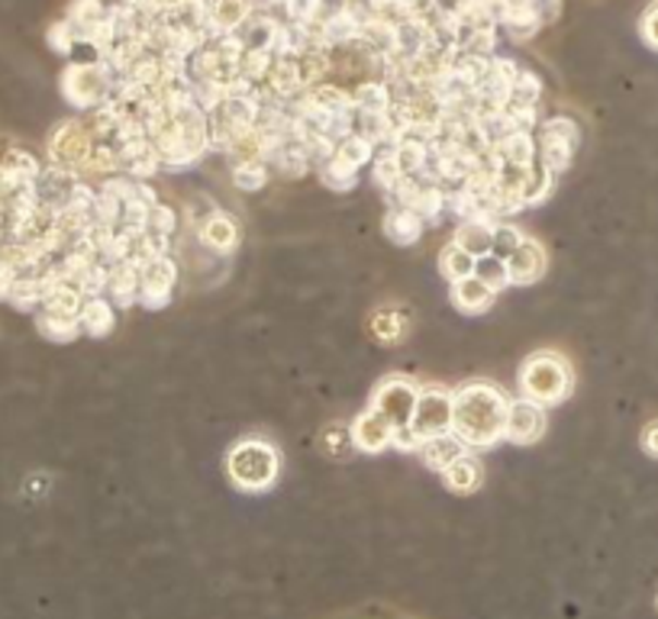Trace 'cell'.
<instances>
[{"label": "cell", "mask_w": 658, "mask_h": 619, "mask_svg": "<svg viewBox=\"0 0 658 619\" xmlns=\"http://www.w3.org/2000/svg\"><path fill=\"white\" fill-rule=\"evenodd\" d=\"M510 400L491 381H469L452 391V433L477 451L504 443Z\"/></svg>", "instance_id": "1"}, {"label": "cell", "mask_w": 658, "mask_h": 619, "mask_svg": "<svg viewBox=\"0 0 658 619\" xmlns=\"http://www.w3.org/2000/svg\"><path fill=\"white\" fill-rule=\"evenodd\" d=\"M149 139H152V146H156V152L162 159V169L185 172L194 162H200L203 152H210L207 110L197 100L182 103V107H172L169 116H165V123Z\"/></svg>", "instance_id": "2"}, {"label": "cell", "mask_w": 658, "mask_h": 619, "mask_svg": "<svg viewBox=\"0 0 658 619\" xmlns=\"http://www.w3.org/2000/svg\"><path fill=\"white\" fill-rule=\"evenodd\" d=\"M520 394L539 407H559L574 391V368L559 352H536L520 364Z\"/></svg>", "instance_id": "3"}, {"label": "cell", "mask_w": 658, "mask_h": 619, "mask_svg": "<svg viewBox=\"0 0 658 619\" xmlns=\"http://www.w3.org/2000/svg\"><path fill=\"white\" fill-rule=\"evenodd\" d=\"M229 481L246 494H265L282 474V451L265 440H239L226 455Z\"/></svg>", "instance_id": "4"}, {"label": "cell", "mask_w": 658, "mask_h": 619, "mask_svg": "<svg viewBox=\"0 0 658 619\" xmlns=\"http://www.w3.org/2000/svg\"><path fill=\"white\" fill-rule=\"evenodd\" d=\"M259 113H262V90H256V94H226L207 113L210 149L229 152L239 139H246L259 126Z\"/></svg>", "instance_id": "5"}, {"label": "cell", "mask_w": 658, "mask_h": 619, "mask_svg": "<svg viewBox=\"0 0 658 619\" xmlns=\"http://www.w3.org/2000/svg\"><path fill=\"white\" fill-rule=\"evenodd\" d=\"M113 85H116V78L100 59L97 62H72V65H65V72L59 78L65 103L72 110H85V113L107 103L113 94Z\"/></svg>", "instance_id": "6"}, {"label": "cell", "mask_w": 658, "mask_h": 619, "mask_svg": "<svg viewBox=\"0 0 658 619\" xmlns=\"http://www.w3.org/2000/svg\"><path fill=\"white\" fill-rule=\"evenodd\" d=\"M581 149V126L571 120V116H549L539 123V133H536V156L539 162L553 172V175H562L571 169L574 156Z\"/></svg>", "instance_id": "7"}, {"label": "cell", "mask_w": 658, "mask_h": 619, "mask_svg": "<svg viewBox=\"0 0 658 619\" xmlns=\"http://www.w3.org/2000/svg\"><path fill=\"white\" fill-rule=\"evenodd\" d=\"M91 152H95V136L85 126V120H62L49 133L46 156H49V165H55V169L85 175V169L91 162Z\"/></svg>", "instance_id": "8"}, {"label": "cell", "mask_w": 658, "mask_h": 619, "mask_svg": "<svg viewBox=\"0 0 658 619\" xmlns=\"http://www.w3.org/2000/svg\"><path fill=\"white\" fill-rule=\"evenodd\" d=\"M417 397H420V387L407 377H384L372 394V410H377L394 430L400 426H410L413 420V410H417Z\"/></svg>", "instance_id": "9"}, {"label": "cell", "mask_w": 658, "mask_h": 619, "mask_svg": "<svg viewBox=\"0 0 658 619\" xmlns=\"http://www.w3.org/2000/svg\"><path fill=\"white\" fill-rule=\"evenodd\" d=\"M410 430L426 443L439 433H449L452 430V391L433 384V387H423L420 397H417V410H413V420H410Z\"/></svg>", "instance_id": "10"}, {"label": "cell", "mask_w": 658, "mask_h": 619, "mask_svg": "<svg viewBox=\"0 0 658 619\" xmlns=\"http://www.w3.org/2000/svg\"><path fill=\"white\" fill-rule=\"evenodd\" d=\"M546 426H549V413L546 407L520 397V400H510L507 407V433L504 440L513 445H533L546 436Z\"/></svg>", "instance_id": "11"}, {"label": "cell", "mask_w": 658, "mask_h": 619, "mask_svg": "<svg viewBox=\"0 0 658 619\" xmlns=\"http://www.w3.org/2000/svg\"><path fill=\"white\" fill-rule=\"evenodd\" d=\"M178 284V265L172 256L156 259L149 268H142V284H139V304L146 310H165L175 297Z\"/></svg>", "instance_id": "12"}, {"label": "cell", "mask_w": 658, "mask_h": 619, "mask_svg": "<svg viewBox=\"0 0 658 619\" xmlns=\"http://www.w3.org/2000/svg\"><path fill=\"white\" fill-rule=\"evenodd\" d=\"M507 268H510V281L520 284V287H530V284L543 281V274H546V268H549L546 246H543L539 239L523 236V243L510 252Z\"/></svg>", "instance_id": "13"}, {"label": "cell", "mask_w": 658, "mask_h": 619, "mask_svg": "<svg viewBox=\"0 0 658 619\" xmlns=\"http://www.w3.org/2000/svg\"><path fill=\"white\" fill-rule=\"evenodd\" d=\"M349 436H352V445L359 448V451H369V455H375V451H384V448H390V440H394V426L377 413V410H362L356 420H352V426H349Z\"/></svg>", "instance_id": "14"}, {"label": "cell", "mask_w": 658, "mask_h": 619, "mask_svg": "<svg viewBox=\"0 0 658 619\" xmlns=\"http://www.w3.org/2000/svg\"><path fill=\"white\" fill-rule=\"evenodd\" d=\"M197 236H200V243H203L210 252H216V256L236 252V246H239V239H243L239 223H236L229 213H223V210H213V213L200 223Z\"/></svg>", "instance_id": "15"}, {"label": "cell", "mask_w": 658, "mask_h": 619, "mask_svg": "<svg viewBox=\"0 0 658 619\" xmlns=\"http://www.w3.org/2000/svg\"><path fill=\"white\" fill-rule=\"evenodd\" d=\"M0 172H3V177H7L13 187H23V184H36V181H39V175H42V162H39L29 149L7 143V146H0Z\"/></svg>", "instance_id": "16"}, {"label": "cell", "mask_w": 658, "mask_h": 619, "mask_svg": "<svg viewBox=\"0 0 658 619\" xmlns=\"http://www.w3.org/2000/svg\"><path fill=\"white\" fill-rule=\"evenodd\" d=\"M252 0H207V29L210 36L236 33L252 16Z\"/></svg>", "instance_id": "17"}, {"label": "cell", "mask_w": 658, "mask_h": 619, "mask_svg": "<svg viewBox=\"0 0 658 619\" xmlns=\"http://www.w3.org/2000/svg\"><path fill=\"white\" fill-rule=\"evenodd\" d=\"M494 297H497V294H494L481 277H474V274L449 284V300H452V307H456L459 313H465V317H477V313L491 310Z\"/></svg>", "instance_id": "18"}, {"label": "cell", "mask_w": 658, "mask_h": 619, "mask_svg": "<svg viewBox=\"0 0 658 619\" xmlns=\"http://www.w3.org/2000/svg\"><path fill=\"white\" fill-rule=\"evenodd\" d=\"M159 169H162V159H159V152H156V146H152L149 136L120 146V172H123V175L136 177V181H146V177L156 175Z\"/></svg>", "instance_id": "19"}, {"label": "cell", "mask_w": 658, "mask_h": 619, "mask_svg": "<svg viewBox=\"0 0 658 619\" xmlns=\"http://www.w3.org/2000/svg\"><path fill=\"white\" fill-rule=\"evenodd\" d=\"M139 284H142V271L133 262H116L110 265V287H107V300L116 310H129L133 304H139Z\"/></svg>", "instance_id": "20"}, {"label": "cell", "mask_w": 658, "mask_h": 619, "mask_svg": "<svg viewBox=\"0 0 658 619\" xmlns=\"http://www.w3.org/2000/svg\"><path fill=\"white\" fill-rule=\"evenodd\" d=\"M426 233V223L413 213V210H404V207H390L387 216H384V236L400 246V249H410L423 239Z\"/></svg>", "instance_id": "21"}, {"label": "cell", "mask_w": 658, "mask_h": 619, "mask_svg": "<svg viewBox=\"0 0 658 619\" xmlns=\"http://www.w3.org/2000/svg\"><path fill=\"white\" fill-rule=\"evenodd\" d=\"M82 181V175L75 172H65V169H55V165H46L42 175L36 181V190H39V203L52 207V210H62L65 200L72 197L75 184Z\"/></svg>", "instance_id": "22"}, {"label": "cell", "mask_w": 658, "mask_h": 619, "mask_svg": "<svg viewBox=\"0 0 658 619\" xmlns=\"http://www.w3.org/2000/svg\"><path fill=\"white\" fill-rule=\"evenodd\" d=\"M465 451H471L469 445L462 443L452 430L449 433H439V436H433V440H426V443L420 445V458H423V465L430 468V471H446L456 458H462Z\"/></svg>", "instance_id": "23"}, {"label": "cell", "mask_w": 658, "mask_h": 619, "mask_svg": "<svg viewBox=\"0 0 658 619\" xmlns=\"http://www.w3.org/2000/svg\"><path fill=\"white\" fill-rule=\"evenodd\" d=\"M103 16H107V3H103V0H72L62 20L69 23L75 42H78V46H88L91 33H95L97 23H100Z\"/></svg>", "instance_id": "24"}, {"label": "cell", "mask_w": 658, "mask_h": 619, "mask_svg": "<svg viewBox=\"0 0 658 619\" xmlns=\"http://www.w3.org/2000/svg\"><path fill=\"white\" fill-rule=\"evenodd\" d=\"M78 323L82 333L91 339H107L116 326V307L107 297H85L82 310H78Z\"/></svg>", "instance_id": "25"}, {"label": "cell", "mask_w": 658, "mask_h": 619, "mask_svg": "<svg viewBox=\"0 0 658 619\" xmlns=\"http://www.w3.org/2000/svg\"><path fill=\"white\" fill-rule=\"evenodd\" d=\"M443 484L452 491V494H474L481 484H484V468L477 461V455L465 451L462 458H456L446 471H443Z\"/></svg>", "instance_id": "26"}, {"label": "cell", "mask_w": 658, "mask_h": 619, "mask_svg": "<svg viewBox=\"0 0 658 619\" xmlns=\"http://www.w3.org/2000/svg\"><path fill=\"white\" fill-rule=\"evenodd\" d=\"M407 210H413L426 226H436L446 216V187H439L436 181H423L420 177L417 194H413V200H410Z\"/></svg>", "instance_id": "27"}, {"label": "cell", "mask_w": 658, "mask_h": 619, "mask_svg": "<svg viewBox=\"0 0 658 619\" xmlns=\"http://www.w3.org/2000/svg\"><path fill=\"white\" fill-rule=\"evenodd\" d=\"M46 274V271H42ZM85 304V294L78 290V284H69V281H55L46 274V300H42V310L49 313H62V317H78Z\"/></svg>", "instance_id": "28"}, {"label": "cell", "mask_w": 658, "mask_h": 619, "mask_svg": "<svg viewBox=\"0 0 658 619\" xmlns=\"http://www.w3.org/2000/svg\"><path fill=\"white\" fill-rule=\"evenodd\" d=\"M33 323H36V333H39L46 343H55V346H69V343H75L78 336H85L78 317H62V313L39 310Z\"/></svg>", "instance_id": "29"}, {"label": "cell", "mask_w": 658, "mask_h": 619, "mask_svg": "<svg viewBox=\"0 0 658 619\" xmlns=\"http://www.w3.org/2000/svg\"><path fill=\"white\" fill-rule=\"evenodd\" d=\"M491 239H494V220L491 216H471V220H462L456 226V246H462L474 259L491 252Z\"/></svg>", "instance_id": "30"}, {"label": "cell", "mask_w": 658, "mask_h": 619, "mask_svg": "<svg viewBox=\"0 0 658 619\" xmlns=\"http://www.w3.org/2000/svg\"><path fill=\"white\" fill-rule=\"evenodd\" d=\"M497 152L504 156V162L510 165V169H520V172H526L539 156H536V136L533 133H526V129H513L510 136H504L500 143H497Z\"/></svg>", "instance_id": "31"}, {"label": "cell", "mask_w": 658, "mask_h": 619, "mask_svg": "<svg viewBox=\"0 0 658 619\" xmlns=\"http://www.w3.org/2000/svg\"><path fill=\"white\" fill-rule=\"evenodd\" d=\"M42 300H46V274H20L13 281V290H10L7 304L23 310V313H39Z\"/></svg>", "instance_id": "32"}, {"label": "cell", "mask_w": 658, "mask_h": 619, "mask_svg": "<svg viewBox=\"0 0 658 619\" xmlns=\"http://www.w3.org/2000/svg\"><path fill=\"white\" fill-rule=\"evenodd\" d=\"M159 203L156 187H149V181H136L126 203H123V220L120 226H142L146 230V216L152 213V207Z\"/></svg>", "instance_id": "33"}, {"label": "cell", "mask_w": 658, "mask_h": 619, "mask_svg": "<svg viewBox=\"0 0 658 619\" xmlns=\"http://www.w3.org/2000/svg\"><path fill=\"white\" fill-rule=\"evenodd\" d=\"M390 103H394V94L387 88V82H381V78H365L359 88L352 90L356 113H387Z\"/></svg>", "instance_id": "34"}, {"label": "cell", "mask_w": 658, "mask_h": 619, "mask_svg": "<svg viewBox=\"0 0 658 619\" xmlns=\"http://www.w3.org/2000/svg\"><path fill=\"white\" fill-rule=\"evenodd\" d=\"M372 336H375L381 346H397L407 333V313L397 310V307H384V310H375L372 323H369Z\"/></svg>", "instance_id": "35"}, {"label": "cell", "mask_w": 658, "mask_h": 619, "mask_svg": "<svg viewBox=\"0 0 658 619\" xmlns=\"http://www.w3.org/2000/svg\"><path fill=\"white\" fill-rule=\"evenodd\" d=\"M394 156H397V165L407 177H420L430 165V143L423 139H413V136H404L397 146H394Z\"/></svg>", "instance_id": "36"}, {"label": "cell", "mask_w": 658, "mask_h": 619, "mask_svg": "<svg viewBox=\"0 0 658 619\" xmlns=\"http://www.w3.org/2000/svg\"><path fill=\"white\" fill-rule=\"evenodd\" d=\"M553 184H556V175L536 159L523 175V200H526V207H539L553 194Z\"/></svg>", "instance_id": "37"}, {"label": "cell", "mask_w": 658, "mask_h": 619, "mask_svg": "<svg viewBox=\"0 0 658 619\" xmlns=\"http://www.w3.org/2000/svg\"><path fill=\"white\" fill-rule=\"evenodd\" d=\"M474 277H481L494 294H500V290H507V287L513 284V281H510L507 259H500V256H494V252L477 256V262H474Z\"/></svg>", "instance_id": "38"}, {"label": "cell", "mask_w": 658, "mask_h": 619, "mask_svg": "<svg viewBox=\"0 0 658 619\" xmlns=\"http://www.w3.org/2000/svg\"><path fill=\"white\" fill-rule=\"evenodd\" d=\"M377 146L372 139H365V136H359V133H352V136H346L339 146H336V159H343L346 165H352V169H365V165H372V159H375Z\"/></svg>", "instance_id": "39"}, {"label": "cell", "mask_w": 658, "mask_h": 619, "mask_svg": "<svg viewBox=\"0 0 658 619\" xmlns=\"http://www.w3.org/2000/svg\"><path fill=\"white\" fill-rule=\"evenodd\" d=\"M474 256L465 252L462 246H456V243H449L443 252H439V271H443V277L452 284V281H462V277H469L474 274Z\"/></svg>", "instance_id": "40"}, {"label": "cell", "mask_w": 658, "mask_h": 619, "mask_svg": "<svg viewBox=\"0 0 658 619\" xmlns=\"http://www.w3.org/2000/svg\"><path fill=\"white\" fill-rule=\"evenodd\" d=\"M539 100H543V82H539V75L520 69V75H517V82H513V88H510L507 107H539Z\"/></svg>", "instance_id": "41"}, {"label": "cell", "mask_w": 658, "mask_h": 619, "mask_svg": "<svg viewBox=\"0 0 658 619\" xmlns=\"http://www.w3.org/2000/svg\"><path fill=\"white\" fill-rule=\"evenodd\" d=\"M372 177H375V184L387 194L404 172H400V165H397V156H394V146H381L375 152V159H372Z\"/></svg>", "instance_id": "42"}, {"label": "cell", "mask_w": 658, "mask_h": 619, "mask_svg": "<svg viewBox=\"0 0 658 619\" xmlns=\"http://www.w3.org/2000/svg\"><path fill=\"white\" fill-rule=\"evenodd\" d=\"M316 175H320V181H323L330 190H339V194H343V190H352V187L359 184V169L346 165V162L336 159V156H333V159L316 172Z\"/></svg>", "instance_id": "43"}, {"label": "cell", "mask_w": 658, "mask_h": 619, "mask_svg": "<svg viewBox=\"0 0 658 619\" xmlns=\"http://www.w3.org/2000/svg\"><path fill=\"white\" fill-rule=\"evenodd\" d=\"M272 177V169L265 162H236L233 165V184L246 194H256L269 184Z\"/></svg>", "instance_id": "44"}, {"label": "cell", "mask_w": 658, "mask_h": 619, "mask_svg": "<svg viewBox=\"0 0 658 619\" xmlns=\"http://www.w3.org/2000/svg\"><path fill=\"white\" fill-rule=\"evenodd\" d=\"M175 230H178V213H175L172 207H165V203H156V207H152V213L146 216V233H149V236H156V239L172 243Z\"/></svg>", "instance_id": "45"}, {"label": "cell", "mask_w": 658, "mask_h": 619, "mask_svg": "<svg viewBox=\"0 0 658 619\" xmlns=\"http://www.w3.org/2000/svg\"><path fill=\"white\" fill-rule=\"evenodd\" d=\"M520 243H523V233H520L513 223H507V220L494 223V239H491V252H494V256L510 259V252H513Z\"/></svg>", "instance_id": "46"}, {"label": "cell", "mask_w": 658, "mask_h": 619, "mask_svg": "<svg viewBox=\"0 0 658 619\" xmlns=\"http://www.w3.org/2000/svg\"><path fill=\"white\" fill-rule=\"evenodd\" d=\"M107 287H110V265H103V262H95V265L78 277V290H82L85 297H103Z\"/></svg>", "instance_id": "47"}, {"label": "cell", "mask_w": 658, "mask_h": 619, "mask_svg": "<svg viewBox=\"0 0 658 619\" xmlns=\"http://www.w3.org/2000/svg\"><path fill=\"white\" fill-rule=\"evenodd\" d=\"M46 42H49V49L59 52V55H72V52L78 49V42H75V36H72V29H69L65 20H55V23L49 26Z\"/></svg>", "instance_id": "48"}, {"label": "cell", "mask_w": 658, "mask_h": 619, "mask_svg": "<svg viewBox=\"0 0 658 619\" xmlns=\"http://www.w3.org/2000/svg\"><path fill=\"white\" fill-rule=\"evenodd\" d=\"M640 36H643V42L658 52V0H653L646 10H643V16H640Z\"/></svg>", "instance_id": "49"}, {"label": "cell", "mask_w": 658, "mask_h": 619, "mask_svg": "<svg viewBox=\"0 0 658 619\" xmlns=\"http://www.w3.org/2000/svg\"><path fill=\"white\" fill-rule=\"evenodd\" d=\"M420 445L423 440L410 430V426H400V430H394V440H390V448H397V451H420Z\"/></svg>", "instance_id": "50"}, {"label": "cell", "mask_w": 658, "mask_h": 619, "mask_svg": "<svg viewBox=\"0 0 658 619\" xmlns=\"http://www.w3.org/2000/svg\"><path fill=\"white\" fill-rule=\"evenodd\" d=\"M178 3H182V0H139V10H142L146 16L159 20V16L175 13V10H178Z\"/></svg>", "instance_id": "51"}, {"label": "cell", "mask_w": 658, "mask_h": 619, "mask_svg": "<svg viewBox=\"0 0 658 619\" xmlns=\"http://www.w3.org/2000/svg\"><path fill=\"white\" fill-rule=\"evenodd\" d=\"M16 277H20V274L0 259V304L10 300V290H13V281H16Z\"/></svg>", "instance_id": "52"}, {"label": "cell", "mask_w": 658, "mask_h": 619, "mask_svg": "<svg viewBox=\"0 0 658 619\" xmlns=\"http://www.w3.org/2000/svg\"><path fill=\"white\" fill-rule=\"evenodd\" d=\"M643 451L653 455V458H658V420L643 430Z\"/></svg>", "instance_id": "53"}, {"label": "cell", "mask_w": 658, "mask_h": 619, "mask_svg": "<svg viewBox=\"0 0 658 619\" xmlns=\"http://www.w3.org/2000/svg\"><path fill=\"white\" fill-rule=\"evenodd\" d=\"M0 246H3V223H0Z\"/></svg>", "instance_id": "54"}, {"label": "cell", "mask_w": 658, "mask_h": 619, "mask_svg": "<svg viewBox=\"0 0 658 619\" xmlns=\"http://www.w3.org/2000/svg\"><path fill=\"white\" fill-rule=\"evenodd\" d=\"M120 3H139V0H120Z\"/></svg>", "instance_id": "55"}]
</instances>
